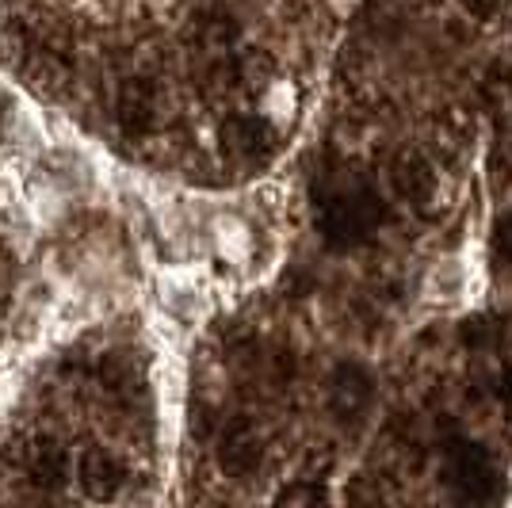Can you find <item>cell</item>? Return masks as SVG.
<instances>
[{"label": "cell", "instance_id": "8fae6325", "mask_svg": "<svg viewBox=\"0 0 512 508\" xmlns=\"http://www.w3.org/2000/svg\"><path fill=\"white\" fill-rule=\"evenodd\" d=\"M279 501H287V505H299V501H325V493L318 486H291L279 493Z\"/></svg>", "mask_w": 512, "mask_h": 508}, {"label": "cell", "instance_id": "8992f818", "mask_svg": "<svg viewBox=\"0 0 512 508\" xmlns=\"http://www.w3.org/2000/svg\"><path fill=\"white\" fill-rule=\"evenodd\" d=\"M77 482H81V489L92 501H111L123 486V466L100 447H88L85 455L77 459Z\"/></svg>", "mask_w": 512, "mask_h": 508}, {"label": "cell", "instance_id": "52a82bcc", "mask_svg": "<svg viewBox=\"0 0 512 508\" xmlns=\"http://www.w3.org/2000/svg\"><path fill=\"white\" fill-rule=\"evenodd\" d=\"M260 440L249 424H234L226 436H222V447H218V459H222V470L234 474V478H249L256 466H260Z\"/></svg>", "mask_w": 512, "mask_h": 508}, {"label": "cell", "instance_id": "277c9868", "mask_svg": "<svg viewBox=\"0 0 512 508\" xmlns=\"http://www.w3.org/2000/svg\"><path fill=\"white\" fill-rule=\"evenodd\" d=\"M329 402L333 413L341 421H360L363 413L375 402V382L363 371L360 363H341L337 375H333V390H329Z\"/></svg>", "mask_w": 512, "mask_h": 508}, {"label": "cell", "instance_id": "3957f363", "mask_svg": "<svg viewBox=\"0 0 512 508\" xmlns=\"http://www.w3.org/2000/svg\"><path fill=\"white\" fill-rule=\"evenodd\" d=\"M222 153L237 165H260L276 153V127L260 115H230L222 123Z\"/></svg>", "mask_w": 512, "mask_h": 508}, {"label": "cell", "instance_id": "6da1fadb", "mask_svg": "<svg viewBox=\"0 0 512 508\" xmlns=\"http://www.w3.org/2000/svg\"><path fill=\"white\" fill-rule=\"evenodd\" d=\"M386 222L379 191L363 180H341L318 195V226L329 249H356Z\"/></svg>", "mask_w": 512, "mask_h": 508}, {"label": "cell", "instance_id": "9c48e42d", "mask_svg": "<svg viewBox=\"0 0 512 508\" xmlns=\"http://www.w3.org/2000/svg\"><path fill=\"white\" fill-rule=\"evenodd\" d=\"M199 43H203V50H211V54L234 50L237 23L230 20V16H222V12H214V16H203V20H199Z\"/></svg>", "mask_w": 512, "mask_h": 508}, {"label": "cell", "instance_id": "7a4b0ae2", "mask_svg": "<svg viewBox=\"0 0 512 508\" xmlns=\"http://www.w3.org/2000/svg\"><path fill=\"white\" fill-rule=\"evenodd\" d=\"M448 474L459 501L482 505L497 497V470H493L490 451L474 440H455L448 447Z\"/></svg>", "mask_w": 512, "mask_h": 508}, {"label": "cell", "instance_id": "7c38bea8", "mask_svg": "<svg viewBox=\"0 0 512 508\" xmlns=\"http://www.w3.org/2000/svg\"><path fill=\"white\" fill-rule=\"evenodd\" d=\"M459 4L467 8L470 16H482V20H486V16H493V12L501 8V0H459Z\"/></svg>", "mask_w": 512, "mask_h": 508}, {"label": "cell", "instance_id": "5b68a950", "mask_svg": "<svg viewBox=\"0 0 512 508\" xmlns=\"http://www.w3.org/2000/svg\"><path fill=\"white\" fill-rule=\"evenodd\" d=\"M115 119L127 134H146L157 123V88L146 77H130L123 81L119 96H115Z\"/></svg>", "mask_w": 512, "mask_h": 508}, {"label": "cell", "instance_id": "30bf717a", "mask_svg": "<svg viewBox=\"0 0 512 508\" xmlns=\"http://www.w3.org/2000/svg\"><path fill=\"white\" fill-rule=\"evenodd\" d=\"M493 249H497L501 260L512 264V214H505V218L497 222V230H493Z\"/></svg>", "mask_w": 512, "mask_h": 508}, {"label": "cell", "instance_id": "ba28073f", "mask_svg": "<svg viewBox=\"0 0 512 508\" xmlns=\"http://www.w3.org/2000/svg\"><path fill=\"white\" fill-rule=\"evenodd\" d=\"M69 459H65V447L54 440H35L27 451V474L39 482V486H62Z\"/></svg>", "mask_w": 512, "mask_h": 508}]
</instances>
